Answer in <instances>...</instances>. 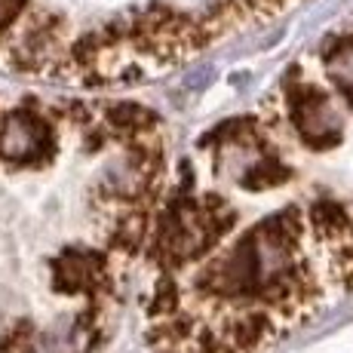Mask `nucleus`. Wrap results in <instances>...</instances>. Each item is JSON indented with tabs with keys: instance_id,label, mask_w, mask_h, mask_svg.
Wrapping results in <instances>:
<instances>
[{
	"instance_id": "2",
	"label": "nucleus",
	"mask_w": 353,
	"mask_h": 353,
	"mask_svg": "<svg viewBox=\"0 0 353 353\" xmlns=\"http://www.w3.org/2000/svg\"><path fill=\"white\" fill-rule=\"evenodd\" d=\"M344 40H347V50H350V62H353V19H350V22L347 25H344Z\"/></svg>"
},
{
	"instance_id": "1",
	"label": "nucleus",
	"mask_w": 353,
	"mask_h": 353,
	"mask_svg": "<svg viewBox=\"0 0 353 353\" xmlns=\"http://www.w3.org/2000/svg\"><path fill=\"white\" fill-rule=\"evenodd\" d=\"M46 129L34 114H10L0 120V157L3 160H31L43 151Z\"/></svg>"
}]
</instances>
